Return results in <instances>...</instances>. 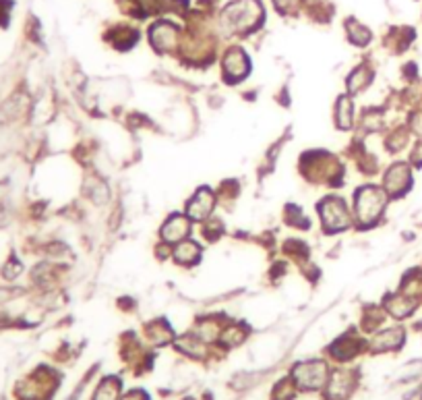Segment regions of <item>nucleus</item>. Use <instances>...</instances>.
<instances>
[{"label": "nucleus", "mask_w": 422, "mask_h": 400, "mask_svg": "<svg viewBox=\"0 0 422 400\" xmlns=\"http://www.w3.org/2000/svg\"><path fill=\"white\" fill-rule=\"evenodd\" d=\"M401 342V332L399 330H387L383 334H379L372 342V346L377 350H387V348H395Z\"/></svg>", "instance_id": "nucleus-10"}, {"label": "nucleus", "mask_w": 422, "mask_h": 400, "mask_svg": "<svg viewBox=\"0 0 422 400\" xmlns=\"http://www.w3.org/2000/svg\"><path fill=\"white\" fill-rule=\"evenodd\" d=\"M226 69H228L230 73H234V75H242V73H244V57H242V52L234 50L232 54H228V59H226Z\"/></svg>", "instance_id": "nucleus-12"}, {"label": "nucleus", "mask_w": 422, "mask_h": 400, "mask_svg": "<svg viewBox=\"0 0 422 400\" xmlns=\"http://www.w3.org/2000/svg\"><path fill=\"white\" fill-rule=\"evenodd\" d=\"M356 208H358V218L360 222H372L381 210H383V203H385V197L379 189L374 187H366L362 189L358 195H356Z\"/></svg>", "instance_id": "nucleus-2"}, {"label": "nucleus", "mask_w": 422, "mask_h": 400, "mask_svg": "<svg viewBox=\"0 0 422 400\" xmlns=\"http://www.w3.org/2000/svg\"><path fill=\"white\" fill-rule=\"evenodd\" d=\"M197 253H199V249H197L193 243H182V245L176 249V259L182 261V263H189V261H193V259L197 257Z\"/></svg>", "instance_id": "nucleus-13"}, {"label": "nucleus", "mask_w": 422, "mask_h": 400, "mask_svg": "<svg viewBox=\"0 0 422 400\" xmlns=\"http://www.w3.org/2000/svg\"><path fill=\"white\" fill-rule=\"evenodd\" d=\"M408 181H410V174H408V168L405 166H395V168H391V172L387 174V181H385V185H387V189L389 191H403L405 189V185H408Z\"/></svg>", "instance_id": "nucleus-8"}, {"label": "nucleus", "mask_w": 422, "mask_h": 400, "mask_svg": "<svg viewBox=\"0 0 422 400\" xmlns=\"http://www.w3.org/2000/svg\"><path fill=\"white\" fill-rule=\"evenodd\" d=\"M350 388H352V377H350V373L337 371V373H333V377H331V381H329L327 394H329L331 398L339 400V398H344V396L350 392Z\"/></svg>", "instance_id": "nucleus-5"}, {"label": "nucleus", "mask_w": 422, "mask_h": 400, "mask_svg": "<svg viewBox=\"0 0 422 400\" xmlns=\"http://www.w3.org/2000/svg\"><path fill=\"white\" fill-rule=\"evenodd\" d=\"M187 232H189V224H187L184 218H178V216L172 218V220L164 226V230H162V234H164L166 241H180Z\"/></svg>", "instance_id": "nucleus-9"}, {"label": "nucleus", "mask_w": 422, "mask_h": 400, "mask_svg": "<svg viewBox=\"0 0 422 400\" xmlns=\"http://www.w3.org/2000/svg\"><path fill=\"white\" fill-rule=\"evenodd\" d=\"M325 377H327V369H325V365L323 363H319V361H310V363H302V365H298L296 369H294V379H296V383L298 386H302V388H306V390H315V388H319L323 381H325Z\"/></svg>", "instance_id": "nucleus-3"}, {"label": "nucleus", "mask_w": 422, "mask_h": 400, "mask_svg": "<svg viewBox=\"0 0 422 400\" xmlns=\"http://www.w3.org/2000/svg\"><path fill=\"white\" fill-rule=\"evenodd\" d=\"M321 216H323V222H325L327 230H331V232L341 230V228L348 226V210L339 199H327L321 206Z\"/></svg>", "instance_id": "nucleus-4"}, {"label": "nucleus", "mask_w": 422, "mask_h": 400, "mask_svg": "<svg viewBox=\"0 0 422 400\" xmlns=\"http://www.w3.org/2000/svg\"><path fill=\"white\" fill-rule=\"evenodd\" d=\"M275 3H277L279 7H288V5H294L296 0H275Z\"/></svg>", "instance_id": "nucleus-15"}, {"label": "nucleus", "mask_w": 422, "mask_h": 400, "mask_svg": "<svg viewBox=\"0 0 422 400\" xmlns=\"http://www.w3.org/2000/svg\"><path fill=\"white\" fill-rule=\"evenodd\" d=\"M151 40H154V44L160 48V50H168V48H172L174 46V42H176V30L172 28V26H156L154 28V32H151Z\"/></svg>", "instance_id": "nucleus-6"}, {"label": "nucleus", "mask_w": 422, "mask_h": 400, "mask_svg": "<svg viewBox=\"0 0 422 400\" xmlns=\"http://www.w3.org/2000/svg\"><path fill=\"white\" fill-rule=\"evenodd\" d=\"M211 206H213V197H211V193L209 191H199L197 193V197L191 201V206H189V212H191V216L193 218H197V220H201V218H205L209 212H211Z\"/></svg>", "instance_id": "nucleus-7"}, {"label": "nucleus", "mask_w": 422, "mask_h": 400, "mask_svg": "<svg viewBox=\"0 0 422 400\" xmlns=\"http://www.w3.org/2000/svg\"><path fill=\"white\" fill-rule=\"evenodd\" d=\"M116 394H118V383L114 379H106L98 392H96V400H116Z\"/></svg>", "instance_id": "nucleus-11"}, {"label": "nucleus", "mask_w": 422, "mask_h": 400, "mask_svg": "<svg viewBox=\"0 0 422 400\" xmlns=\"http://www.w3.org/2000/svg\"><path fill=\"white\" fill-rule=\"evenodd\" d=\"M261 17V7L255 0H240V3L232 5L226 15L224 21L230 26V30H246L251 26H255Z\"/></svg>", "instance_id": "nucleus-1"}, {"label": "nucleus", "mask_w": 422, "mask_h": 400, "mask_svg": "<svg viewBox=\"0 0 422 400\" xmlns=\"http://www.w3.org/2000/svg\"><path fill=\"white\" fill-rule=\"evenodd\" d=\"M125 400H145V396H143L141 392H135V394H129Z\"/></svg>", "instance_id": "nucleus-14"}]
</instances>
